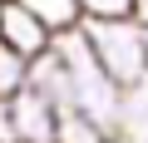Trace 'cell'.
<instances>
[{"label": "cell", "instance_id": "9c48e42d", "mask_svg": "<svg viewBox=\"0 0 148 143\" xmlns=\"http://www.w3.org/2000/svg\"><path fill=\"white\" fill-rule=\"evenodd\" d=\"M79 15L84 20H128L133 0H79Z\"/></svg>", "mask_w": 148, "mask_h": 143}, {"label": "cell", "instance_id": "4fadbf2b", "mask_svg": "<svg viewBox=\"0 0 148 143\" xmlns=\"http://www.w3.org/2000/svg\"><path fill=\"white\" fill-rule=\"evenodd\" d=\"M143 40H148V25H143Z\"/></svg>", "mask_w": 148, "mask_h": 143}, {"label": "cell", "instance_id": "30bf717a", "mask_svg": "<svg viewBox=\"0 0 148 143\" xmlns=\"http://www.w3.org/2000/svg\"><path fill=\"white\" fill-rule=\"evenodd\" d=\"M0 143H15V109H10V99H0Z\"/></svg>", "mask_w": 148, "mask_h": 143}, {"label": "cell", "instance_id": "52a82bcc", "mask_svg": "<svg viewBox=\"0 0 148 143\" xmlns=\"http://www.w3.org/2000/svg\"><path fill=\"white\" fill-rule=\"evenodd\" d=\"M128 133H138V138L148 133V79L128 84L119 99V138H128Z\"/></svg>", "mask_w": 148, "mask_h": 143}, {"label": "cell", "instance_id": "7a4b0ae2", "mask_svg": "<svg viewBox=\"0 0 148 143\" xmlns=\"http://www.w3.org/2000/svg\"><path fill=\"white\" fill-rule=\"evenodd\" d=\"M89 35V49L99 54V64L109 69V79L119 89L143 84L148 79V40H143V20H79Z\"/></svg>", "mask_w": 148, "mask_h": 143}, {"label": "cell", "instance_id": "8992f818", "mask_svg": "<svg viewBox=\"0 0 148 143\" xmlns=\"http://www.w3.org/2000/svg\"><path fill=\"white\" fill-rule=\"evenodd\" d=\"M35 79V59H25L20 49H10L5 40H0V99H15L25 94Z\"/></svg>", "mask_w": 148, "mask_h": 143}, {"label": "cell", "instance_id": "ba28073f", "mask_svg": "<svg viewBox=\"0 0 148 143\" xmlns=\"http://www.w3.org/2000/svg\"><path fill=\"white\" fill-rule=\"evenodd\" d=\"M15 5H25V10H35V15H45L54 30H74L84 15H79V0H15Z\"/></svg>", "mask_w": 148, "mask_h": 143}, {"label": "cell", "instance_id": "8fae6325", "mask_svg": "<svg viewBox=\"0 0 148 143\" xmlns=\"http://www.w3.org/2000/svg\"><path fill=\"white\" fill-rule=\"evenodd\" d=\"M133 20H143V25H148V0H133Z\"/></svg>", "mask_w": 148, "mask_h": 143}, {"label": "cell", "instance_id": "277c9868", "mask_svg": "<svg viewBox=\"0 0 148 143\" xmlns=\"http://www.w3.org/2000/svg\"><path fill=\"white\" fill-rule=\"evenodd\" d=\"M10 109H15V143H54V133H59V109H54L49 94H40V89L30 84L25 94L10 99Z\"/></svg>", "mask_w": 148, "mask_h": 143}, {"label": "cell", "instance_id": "6da1fadb", "mask_svg": "<svg viewBox=\"0 0 148 143\" xmlns=\"http://www.w3.org/2000/svg\"><path fill=\"white\" fill-rule=\"evenodd\" d=\"M54 54H59L64 74H69L74 109H79V114H89V118H99V123H109V128L119 133V99H123V89L109 79V69H104V64H99V54L89 49L84 25L59 30V35H54Z\"/></svg>", "mask_w": 148, "mask_h": 143}, {"label": "cell", "instance_id": "7c38bea8", "mask_svg": "<svg viewBox=\"0 0 148 143\" xmlns=\"http://www.w3.org/2000/svg\"><path fill=\"white\" fill-rule=\"evenodd\" d=\"M0 20H5V0H0Z\"/></svg>", "mask_w": 148, "mask_h": 143}, {"label": "cell", "instance_id": "3957f363", "mask_svg": "<svg viewBox=\"0 0 148 143\" xmlns=\"http://www.w3.org/2000/svg\"><path fill=\"white\" fill-rule=\"evenodd\" d=\"M54 25L45 20V15H35V10H25V5H15V0H5V20H0V40H5L10 49H20L25 59H40V54H49L54 49Z\"/></svg>", "mask_w": 148, "mask_h": 143}, {"label": "cell", "instance_id": "5b68a950", "mask_svg": "<svg viewBox=\"0 0 148 143\" xmlns=\"http://www.w3.org/2000/svg\"><path fill=\"white\" fill-rule=\"evenodd\" d=\"M54 143H119V133L109 128V123H99V118H89V114H59V133H54Z\"/></svg>", "mask_w": 148, "mask_h": 143}, {"label": "cell", "instance_id": "5bb4252c", "mask_svg": "<svg viewBox=\"0 0 148 143\" xmlns=\"http://www.w3.org/2000/svg\"><path fill=\"white\" fill-rule=\"evenodd\" d=\"M138 143H148V133H143V138H138Z\"/></svg>", "mask_w": 148, "mask_h": 143}]
</instances>
